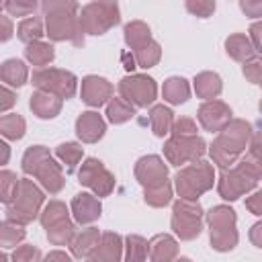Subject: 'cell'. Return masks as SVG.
I'll list each match as a JSON object with an SVG mask.
<instances>
[{"instance_id": "816d5d0a", "label": "cell", "mask_w": 262, "mask_h": 262, "mask_svg": "<svg viewBox=\"0 0 262 262\" xmlns=\"http://www.w3.org/2000/svg\"><path fill=\"white\" fill-rule=\"evenodd\" d=\"M260 31H262V25L260 23H254L252 27H250V43H252V47H254V51L256 53H260Z\"/></svg>"}, {"instance_id": "681fc988", "label": "cell", "mask_w": 262, "mask_h": 262, "mask_svg": "<svg viewBox=\"0 0 262 262\" xmlns=\"http://www.w3.org/2000/svg\"><path fill=\"white\" fill-rule=\"evenodd\" d=\"M12 35H14V27H12V20H10L8 16H2V14H0V43L8 41Z\"/></svg>"}, {"instance_id": "7dc6e473", "label": "cell", "mask_w": 262, "mask_h": 262, "mask_svg": "<svg viewBox=\"0 0 262 262\" xmlns=\"http://www.w3.org/2000/svg\"><path fill=\"white\" fill-rule=\"evenodd\" d=\"M14 102H16V94H14L10 88L0 86V113H4V111H8V108H12V106H14Z\"/></svg>"}, {"instance_id": "db71d44e", "label": "cell", "mask_w": 262, "mask_h": 262, "mask_svg": "<svg viewBox=\"0 0 262 262\" xmlns=\"http://www.w3.org/2000/svg\"><path fill=\"white\" fill-rule=\"evenodd\" d=\"M121 59H123V68H125L127 72H131V70H135V68H137L135 57H133V53H131V51H125V53L121 55Z\"/></svg>"}, {"instance_id": "f35d334b", "label": "cell", "mask_w": 262, "mask_h": 262, "mask_svg": "<svg viewBox=\"0 0 262 262\" xmlns=\"http://www.w3.org/2000/svg\"><path fill=\"white\" fill-rule=\"evenodd\" d=\"M82 147L78 145V143H74V141H66V143H59L57 147H55V156L68 166V170H74L78 164H80V160H82Z\"/></svg>"}, {"instance_id": "f907efd6", "label": "cell", "mask_w": 262, "mask_h": 262, "mask_svg": "<svg viewBox=\"0 0 262 262\" xmlns=\"http://www.w3.org/2000/svg\"><path fill=\"white\" fill-rule=\"evenodd\" d=\"M248 147H250V156L254 162H260V141H258V131H252L250 135V141H248Z\"/></svg>"}, {"instance_id": "277c9868", "label": "cell", "mask_w": 262, "mask_h": 262, "mask_svg": "<svg viewBox=\"0 0 262 262\" xmlns=\"http://www.w3.org/2000/svg\"><path fill=\"white\" fill-rule=\"evenodd\" d=\"M260 162L242 160L233 168H223L217 180V192L225 201H237L260 182Z\"/></svg>"}, {"instance_id": "4316f807", "label": "cell", "mask_w": 262, "mask_h": 262, "mask_svg": "<svg viewBox=\"0 0 262 262\" xmlns=\"http://www.w3.org/2000/svg\"><path fill=\"white\" fill-rule=\"evenodd\" d=\"M123 35H125V43L129 45V51H135V49H139L151 41V31L143 20L127 23L123 29Z\"/></svg>"}, {"instance_id": "30bf717a", "label": "cell", "mask_w": 262, "mask_h": 262, "mask_svg": "<svg viewBox=\"0 0 262 262\" xmlns=\"http://www.w3.org/2000/svg\"><path fill=\"white\" fill-rule=\"evenodd\" d=\"M31 82L35 88L51 92V94L59 96L61 100L72 98L78 88V78L72 72L57 70V68H39L37 72H33Z\"/></svg>"}, {"instance_id": "9f6ffc18", "label": "cell", "mask_w": 262, "mask_h": 262, "mask_svg": "<svg viewBox=\"0 0 262 262\" xmlns=\"http://www.w3.org/2000/svg\"><path fill=\"white\" fill-rule=\"evenodd\" d=\"M8 160H10V147H8L6 141L0 139V166L8 164Z\"/></svg>"}, {"instance_id": "d6986e66", "label": "cell", "mask_w": 262, "mask_h": 262, "mask_svg": "<svg viewBox=\"0 0 262 262\" xmlns=\"http://www.w3.org/2000/svg\"><path fill=\"white\" fill-rule=\"evenodd\" d=\"M106 123L96 111H86L76 119V135L84 143H96L98 139H102Z\"/></svg>"}, {"instance_id": "9a60e30c", "label": "cell", "mask_w": 262, "mask_h": 262, "mask_svg": "<svg viewBox=\"0 0 262 262\" xmlns=\"http://www.w3.org/2000/svg\"><path fill=\"white\" fill-rule=\"evenodd\" d=\"M135 178L137 182L145 188V186H156L160 182H164L168 178V166L164 164V160L160 156H143L137 160L135 164Z\"/></svg>"}, {"instance_id": "44dd1931", "label": "cell", "mask_w": 262, "mask_h": 262, "mask_svg": "<svg viewBox=\"0 0 262 262\" xmlns=\"http://www.w3.org/2000/svg\"><path fill=\"white\" fill-rule=\"evenodd\" d=\"M178 256V242L168 233H158L147 242V258L154 262H170Z\"/></svg>"}, {"instance_id": "3957f363", "label": "cell", "mask_w": 262, "mask_h": 262, "mask_svg": "<svg viewBox=\"0 0 262 262\" xmlns=\"http://www.w3.org/2000/svg\"><path fill=\"white\" fill-rule=\"evenodd\" d=\"M23 172L37 178L39 184L51 194H57L66 184V176H63L61 166L55 162V158L43 145H33L25 151Z\"/></svg>"}, {"instance_id": "2e32d148", "label": "cell", "mask_w": 262, "mask_h": 262, "mask_svg": "<svg viewBox=\"0 0 262 262\" xmlns=\"http://www.w3.org/2000/svg\"><path fill=\"white\" fill-rule=\"evenodd\" d=\"M80 96L88 106H102L108 102V98L113 96V84L106 78L100 76H86L82 80V88H80Z\"/></svg>"}, {"instance_id": "f6af8a7d", "label": "cell", "mask_w": 262, "mask_h": 262, "mask_svg": "<svg viewBox=\"0 0 262 262\" xmlns=\"http://www.w3.org/2000/svg\"><path fill=\"white\" fill-rule=\"evenodd\" d=\"M172 135H196V123L190 117H180L172 123Z\"/></svg>"}, {"instance_id": "e575fe53", "label": "cell", "mask_w": 262, "mask_h": 262, "mask_svg": "<svg viewBox=\"0 0 262 262\" xmlns=\"http://www.w3.org/2000/svg\"><path fill=\"white\" fill-rule=\"evenodd\" d=\"M43 35H45V29H43V20H41L39 16L23 18L20 25H18V29H16V37H18L23 43L39 41Z\"/></svg>"}, {"instance_id": "52a82bcc", "label": "cell", "mask_w": 262, "mask_h": 262, "mask_svg": "<svg viewBox=\"0 0 262 262\" xmlns=\"http://www.w3.org/2000/svg\"><path fill=\"white\" fill-rule=\"evenodd\" d=\"M78 18L84 35H104L121 23V10L117 0H92L78 12Z\"/></svg>"}, {"instance_id": "f546056e", "label": "cell", "mask_w": 262, "mask_h": 262, "mask_svg": "<svg viewBox=\"0 0 262 262\" xmlns=\"http://www.w3.org/2000/svg\"><path fill=\"white\" fill-rule=\"evenodd\" d=\"M106 117H108V121L115 123V125L127 123L129 119L135 117V106H133L131 102H127L123 96H119V98H113V96H111L108 102H106Z\"/></svg>"}, {"instance_id": "ee69618b", "label": "cell", "mask_w": 262, "mask_h": 262, "mask_svg": "<svg viewBox=\"0 0 262 262\" xmlns=\"http://www.w3.org/2000/svg\"><path fill=\"white\" fill-rule=\"evenodd\" d=\"M242 63H244L246 80H250L252 84H260V76H262V61H260V57L254 55V57H250V59H246Z\"/></svg>"}, {"instance_id": "6da1fadb", "label": "cell", "mask_w": 262, "mask_h": 262, "mask_svg": "<svg viewBox=\"0 0 262 262\" xmlns=\"http://www.w3.org/2000/svg\"><path fill=\"white\" fill-rule=\"evenodd\" d=\"M45 16V35L51 41H70L76 47L84 45V31L80 27V6L76 0H41Z\"/></svg>"}, {"instance_id": "ac0fdd59", "label": "cell", "mask_w": 262, "mask_h": 262, "mask_svg": "<svg viewBox=\"0 0 262 262\" xmlns=\"http://www.w3.org/2000/svg\"><path fill=\"white\" fill-rule=\"evenodd\" d=\"M102 213V205L98 201L96 194L90 192H78L72 201V215L76 219V223L80 225H88L94 223Z\"/></svg>"}, {"instance_id": "d6a6232c", "label": "cell", "mask_w": 262, "mask_h": 262, "mask_svg": "<svg viewBox=\"0 0 262 262\" xmlns=\"http://www.w3.org/2000/svg\"><path fill=\"white\" fill-rule=\"evenodd\" d=\"M25 129H27V123L20 115L16 113H8V115H2L0 117V135L10 139V141H16L25 135Z\"/></svg>"}, {"instance_id": "e0dca14e", "label": "cell", "mask_w": 262, "mask_h": 262, "mask_svg": "<svg viewBox=\"0 0 262 262\" xmlns=\"http://www.w3.org/2000/svg\"><path fill=\"white\" fill-rule=\"evenodd\" d=\"M121 258H123V239L115 231L100 233L98 244L88 256V260L92 262H117Z\"/></svg>"}, {"instance_id": "836d02e7", "label": "cell", "mask_w": 262, "mask_h": 262, "mask_svg": "<svg viewBox=\"0 0 262 262\" xmlns=\"http://www.w3.org/2000/svg\"><path fill=\"white\" fill-rule=\"evenodd\" d=\"M25 225L14 223L10 219L0 221V248H14L25 239Z\"/></svg>"}, {"instance_id": "484cf974", "label": "cell", "mask_w": 262, "mask_h": 262, "mask_svg": "<svg viewBox=\"0 0 262 262\" xmlns=\"http://www.w3.org/2000/svg\"><path fill=\"white\" fill-rule=\"evenodd\" d=\"M98 237H100L98 227H86V229H82L80 233L74 235V239L70 244L72 246V254L76 258H88L90 252L94 250V246L98 244Z\"/></svg>"}, {"instance_id": "4fadbf2b", "label": "cell", "mask_w": 262, "mask_h": 262, "mask_svg": "<svg viewBox=\"0 0 262 262\" xmlns=\"http://www.w3.org/2000/svg\"><path fill=\"white\" fill-rule=\"evenodd\" d=\"M78 182L86 188H90L96 196H108L115 188V176L104 168V164L96 158L84 160L80 172H78Z\"/></svg>"}, {"instance_id": "8992f818", "label": "cell", "mask_w": 262, "mask_h": 262, "mask_svg": "<svg viewBox=\"0 0 262 262\" xmlns=\"http://www.w3.org/2000/svg\"><path fill=\"white\" fill-rule=\"evenodd\" d=\"M215 184V170L203 158L196 162H188V166L180 168L174 176V186L180 199L196 201L201 194L211 190Z\"/></svg>"}, {"instance_id": "f5cc1de1", "label": "cell", "mask_w": 262, "mask_h": 262, "mask_svg": "<svg viewBox=\"0 0 262 262\" xmlns=\"http://www.w3.org/2000/svg\"><path fill=\"white\" fill-rule=\"evenodd\" d=\"M250 242L256 246V248H262V223H254L252 229H250Z\"/></svg>"}, {"instance_id": "d4e9b609", "label": "cell", "mask_w": 262, "mask_h": 262, "mask_svg": "<svg viewBox=\"0 0 262 262\" xmlns=\"http://www.w3.org/2000/svg\"><path fill=\"white\" fill-rule=\"evenodd\" d=\"M25 57L29 63L37 66V68H47L53 57H55V49L51 43H45V41H33V43H27L25 47Z\"/></svg>"}, {"instance_id": "c3c4849f", "label": "cell", "mask_w": 262, "mask_h": 262, "mask_svg": "<svg viewBox=\"0 0 262 262\" xmlns=\"http://www.w3.org/2000/svg\"><path fill=\"white\" fill-rule=\"evenodd\" d=\"M246 209H248L250 213H254L256 217L262 215V192H260V190L246 199Z\"/></svg>"}, {"instance_id": "cb8c5ba5", "label": "cell", "mask_w": 262, "mask_h": 262, "mask_svg": "<svg viewBox=\"0 0 262 262\" xmlns=\"http://www.w3.org/2000/svg\"><path fill=\"white\" fill-rule=\"evenodd\" d=\"M162 96H164V100L170 102V104H184V102L188 100V96H190V86H188V82H186L184 78L172 76V78H168V80L164 82V86H162Z\"/></svg>"}, {"instance_id": "ba28073f", "label": "cell", "mask_w": 262, "mask_h": 262, "mask_svg": "<svg viewBox=\"0 0 262 262\" xmlns=\"http://www.w3.org/2000/svg\"><path fill=\"white\" fill-rule=\"evenodd\" d=\"M235 211L227 205H217L207 213L209 223V239L213 250L229 252L237 246V229H235Z\"/></svg>"}, {"instance_id": "7c38bea8", "label": "cell", "mask_w": 262, "mask_h": 262, "mask_svg": "<svg viewBox=\"0 0 262 262\" xmlns=\"http://www.w3.org/2000/svg\"><path fill=\"white\" fill-rule=\"evenodd\" d=\"M119 94L131 102L133 106H149L156 96H158V86L154 82V78L149 76H143V74H131V76H125L121 82H119Z\"/></svg>"}, {"instance_id": "d590c367", "label": "cell", "mask_w": 262, "mask_h": 262, "mask_svg": "<svg viewBox=\"0 0 262 262\" xmlns=\"http://www.w3.org/2000/svg\"><path fill=\"white\" fill-rule=\"evenodd\" d=\"M39 217H41L43 229H47V227H51V225H55V223L68 219V217H70V211H68L66 203H61V201H49V203L45 205V209L39 213Z\"/></svg>"}, {"instance_id": "6f0895ef", "label": "cell", "mask_w": 262, "mask_h": 262, "mask_svg": "<svg viewBox=\"0 0 262 262\" xmlns=\"http://www.w3.org/2000/svg\"><path fill=\"white\" fill-rule=\"evenodd\" d=\"M0 260H8V256H6L4 252H0Z\"/></svg>"}, {"instance_id": "5b68a950", "label": "cell", "mask_w": 262, "mask_h": 262, "mask_svg": "<svg viewBox=\"0 0 262 262\" xmlns=\"http://www.w3.org/2000/svg\"><path fill=\"white\" fill-rule=\"evenodd\" d=\"M43 201H45V194L33 180L18 178L12 199L6 203V219L20 223V225L31 223L41 213Z\"/></svg>"}, {"instance_id": "74e56055", "label": "cell", "mask_w": 262, "mask_h": 262, "mask_svg": "<svg viewBox=\"0 0 262 262\" xmlns=\"http://www.w3.org/2000/svg\"><path fill=\"white\" fill-rule=\"evenodd\" d=\"M133 53V57H135V63L139 66V68H154L158 61H160V57H162V49H160V45L151 39L149 43H145L143 47H139V49H135V51H131Z\"/></svg>"}, {"instance_id": "680465c9", "label": "cell", "mask_w": 262, "mask_h": 262, "mask_svg": "<svg viewBox=\"0 0 262 262\" xmlns=\"http://www.w3.org/2000/svg\"><path fill=\"white\" fill-rule=\"evenodd\" d=\"M4 4H6V0H0V10L4 8Z\"/></svg>"}, {"instance_id": "60d3db41", "label": "cell", "mask_w": 262, "mask_h": 262, "mask_svg": "<svg viewBox=\"0 0 262 262\" xmlns=\"http://www.w3.org/2000/svg\"><path fill=\"white\" fill-rule=\"evenodd\" d=\"M18 178L10 170H0V203H8L16 190Z\"/></svg>"}, {"instance_id": "5bb4252c", "label": "cell", "mask_w": 262, "mask_h": 262, "mask_svg": "<svg viewBox=\"0 0 262 262\" xmlns=\"http://www.w3.org/2000/svg\"><path fill=\"white\" fill-rule=\"evenodd\" d=\"M196 117H199V123H201V127L205 131L217 133L219 129H223L231 121V108L223 100L211 98V100H205L199 106Z\"/></svg>"}, {"instance_id": "7bdbcfd3", "label": "cell", "mask_w": 262, "mask_h": 262, "mask_svg": "<svg viewBox=\"0 0 262 262\" xmlns=\"http://www.w3.org/2000/svg\"><path fill=\"white\" fill-rule=\"evenodd\" d=\"M14 262H37V260H41L43 258V254L39 252V248L37 246H31V244H25V246H18L14 252H12V256H10Z\"/></svg>"}, {"instance_id": "11a10c76", "label": "cell", "mask_w": 262, "mask_h": 262, "mask_svg": "<svg viewBox=\"0 0 262 262\" xmlns=\"http://www.w3.org/2000/svg\"><path fill=\"white\" fill-rule=\"evenodd\" d=\"M45 260H47V262H49V260H63V262H70V260H72V256H70L68 252L53 250V252H49V254L45 256Z\"/></svg>"}, {"instance_id": "83f0119b", "label": "cell", "mask_w": 262, "mask_h": 262, "mask_svg": "<svg viewBox=\"0 0 262 262\" xmlns=\"http://www.w3.org/2000/svg\"><path fill=\"white\" fill-rule=\"evenodd\" d=\"M29 78V70L20 59H6L0 66V80L12 88H20Z\"/></svg>"}, {"instance_id": "f1b7e54d", "label": "cell", "mask_w": 262, "mask_h": 262, "mask_svg": "<svg viewBox=\"0 0 262 262\" xmlns=\"http://www.w3.org/2000/svg\"><path fill=\"white\" fill-rule=\"evenodd\" d=\"M172 123H174V113L168 106H164V104L151 106V111H149V125H151L154 135H158V137L168 135L170 129H172Z\"/></svg>"}, {"instance_id": "bcb514c9", "label": "cell", "mask_w": 262, "mask_h": 262, "mask_svg": "<svg viewBox=\"0 0 262 262\" xmlns=\"http://www.w3.org/2000/svg\"><path fill=\"white\" fill-rule=\"evenodd\" d=\"M239 8L246 16H252V18L262 16V0H239Z\"/></svg>"}, {"instance_id": "1f68e13d", "label": "cell", "mask_w": 262, "mask_h": 262, "mask_svg": "<svg viewBox=\"0 0 262 262\" xmlns=\"http://www.w3.org/2000/svg\"><path fill=\"white\" fill-rule=\"evenodd\" d=\"M143 199L149 207H166L172 201V184L166 178L164 182L156 184V186H145L143 188Z\"/></svg>"}, {"instance_id": "603a6c76", "label": "cell", "mask_w": 262, "mask_h": 262, "mask_svg": "<svg viewBox=\"0 0 262 262\" xmlns=\"http://www.w3.org/2000/svg\"><path fill=\"white\" fill-rule=\"evenodd\" d=\"M223 90V84H221V78L215 74V72H201L196 74L194 78V92L199 98H205V100H211V98H217Z\"/></svg>"}, {"instance_id": "ffe728a7", "label": "cell", "mask_w": 262, "mask_h": 262, "mask_svg": "<svg viewBox=\"0 0 262 262\" xmlns=\"http://www.w3.org/2000/svg\"><path fill=\"white\" fill-rule=\"evenodd\" d=\"M29 106L33 111L35 117L39 119H53L59 115L61 111V98L51 94V92H45V90H35L31 94V100H29Z\"/></svg>"}, {"instance_id": "4dcf8cb0", "label": "cell", "mask_w": 262, "mask_h": 262, "mask_svg": "<svg viewBox=\"0 0 262 262\" xmlns=\"http://www.w3.org/2000/svg\"><path fill=\"white\" fill-rule=\"evenodd\" d=\"M45 231H47L49 244H53V246H70L74 235L78 233L76 231V223L70 217L59 221V223H55V225H51V227H47Z\"/></svg>"}, {"instance_id": "8fae6325", "label": "cell", "mask_w": 262, "mask_h": 262, "mask_svg": "<svg viewBox=\"0 0 262 262\" xmlns=\"http://www.w3.org/2000/svg\"><path fill=\"white\" fill-rule=\"evenodd\" d=\"M207 154V145L199 135H172L164 143V156L172 166L196 162Z\"/></svg>"}, {"instance_id": "7a4b0ae2", "label": "cell", "mask_w": 262, "mask_h": 262, "mask_svg": "<svg viewBox=\"0 0 262 262\" xmlns=\"http://www.w3.org/2000/svg\"><path fill=\"white\" fill-rule=\"evenodd\" d=\"M252 135V125L244 119H231L223 129L217 131V137L211 143V158L213 164L219 168H229L237 162V158L246 151L248 141Z\"/></svg>"}, {"instance_id": "8d00e7d4", "label": "cell", "mask_w": 262, "mask_h": 262, "mask_svg": "<svg viewBox=\"0 0 262 262\" xmlns=\"http://www.w3.org/2000/svg\"><path fill=\"white\" fill-rule=\"evenodd\" d=\"M123 248H125L123 258L127 262L147 260V239L145 237H141V235H127Z\"/></svg>"}, {"instance_id": "ab89813d", "label": "cell", "mask_w": 262, "mask_h": 262, "mask_svg": "<svg viewBox=\"0 0 262 262\" xmlns=\"http://www.w3.org/2000/svg\"><path fill=\"white\" fill-rule=\"evenodd\" d=\"M39 0H6L4 8L10 16H29L37 10Z\"/></svg>"}, {"instance_id": "9c48e42d", "label": "cell", "mask_w": 262, "mask_h": 262, "mask_svg": "<svg viewBox=\"0 0 262 262\" xmlns=\"http://www.w3.org/2000/svg\"><path fill=\"white\" fill-rule=\"evenodd\" d=\"M170 225L182 242H190V239L199 237L201 231H203V209H201V205L196 201L178 199L172 205Z\"/></svg>"}, {"instance_id": "7402d4cb", "label": "cell", "mask_w": 262, "mask_h": 262, "mask_svg": "<svg viewBox=\"0 0 262 262\" xmlns=\"http://www.w3.org/2000/svg\"><path fill=\"white\" fill-rule=\"evenodd\" d=\"M225 51H227V55H229L231 59H235V61H246V59L258 55V53L254 51L252 43H250V37L244 35V33H233V35H229V37L225 39Z\"/></svg>"}, {"instance_id": "b9f144b4", "label": "cell", "mask_w": 262, "mask_h": 262, "mask_svg": "<svg viewBox=\"0 0 262 262\" xmlns=\"http://www.w3.org/2000/svg\"><path fill=\"white\" fill-rule=\"evenodd\" d=\"M184 6L199 18H209L215 12V0H184Z\"/></svg>"}]
</instances>
